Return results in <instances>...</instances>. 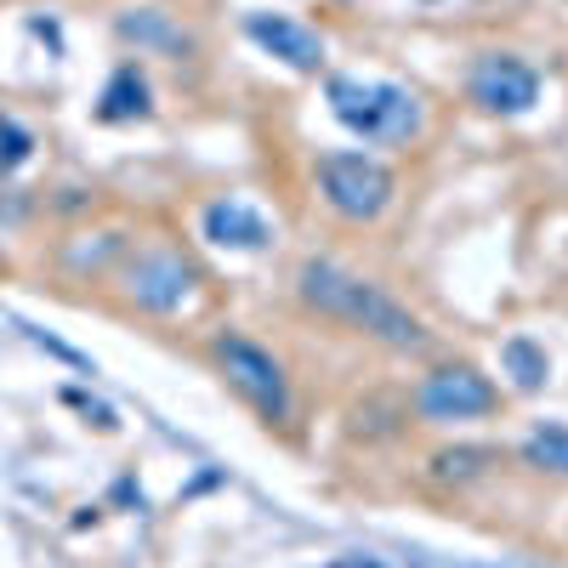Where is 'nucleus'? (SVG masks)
<instances>
[{
	"instance_id": "1",
	"label": "nucleus",
	"mask_w": 568,
	"mask_h": 568,
	"mask_svg": "<svg viewBox=\"0 0 568 568\" xmlns=\"http://www.w3.org/2000/svg\"><path fill=\"white\" fill-rule=\"evenodd\" d=\"M296 296H302L313 313L342 318V324L364 329V336L387 342V347H398V353H420V347H426V324H420L409 307H398V302L382 291V284H369V278L347 273L342 262H324V256L302 262Z\"/></svg>"
},
{
	"instance_id": "2",
	"label": "nucleus",
	"mask_w": 568,
	"mask_h": 568,
	"mask_svg": "<svg viewBox=\"0 0 568 568\" xmlns=\"http://www.w3.org/2000/svg\"><path fill=\"white\" fill-rule=\"evenodd\" d=\"M329 109H336V120L353 136H364V142H404L420 125V103L409 98L404 85L358 80V74H336V80H329Z\"/></svg>"
},
{
	"instance_id": "3",
	"label": "nucleus",
	"mask_w": 568,
	"mask_h": 568,
	"mask_svg": "<svg viewBox=\"0 0 568 568\" xmlns=\"http://www.w3.org/2000/svg\"><path fill=\"white\" fill-rule=\"evenodd\" d=\"M211 358H216V369L227 375V387L240 393L262 420H273V426L291 420V409H296L291 375H284V364H278L267 347H256L251 336H233V329H222V336L211 342Z\"/></svg>"
},
{
	"instance_id": "4",
	"label": "nucleus",
	"mask_w": 568,
	"mask_h": 568,
	"mask_svg": "<svg viewBox=\"0 0 568 568\" xmlns=\"http://www.w3.org/2000/svg\"><path fill=\"white\" fill-rule=\"evenodd\" d=\"M318 194L342 222H375L393 205L398 176L369 154H324L318 160Z\"/></svg>"
},
{
	"instance_id": "5",
	"label": "nucleus",
	"mask_w": 568,
	"mask_h": 568,
	"mask_svg": "<svg viewBox=\"0 0 568 568\" xmlns=\"http://www.w3.org/2000/svg\"><path fill=\"white\" fill-rule=\"evenodd\" d=\"M495 409H500L495 382H489V375H478L471 364H438L415 387V415L420 420H438V426H449V420H484Z\"/></svg>"
},
{
	"instance_id": "6",
	"label": "nucleus",
	"mask_w": 568,
	"mask_h": 568,
	"mask_svg": "<svg viewBox=\"0 0 568 568\" xmlns=\"http://www.w3.org/2000/svg\"><path fill=\"white\" fill-rule=\"evenodd\" d=\"M194 267H187L171 245H154V251H136L125 262V296L142 307V313H176L187 296H194Z\"/></svg>"
},
{
	"instance_id": "7",
	"label": "nucleus",
	"mask_w": 568,
	"mask_h": 568,
	"mask_svg": "<svg viewBox=\"0 0 568 568\" xmlns=\"http://www.w3.org/2000/svg\"><path fill=\"white\" fill-rule=\"evenodd\" d=\"M540 98V74L511 58V52H489L478 58V69H471V103L489 109V114H529Z\"/></svg>"
},
{
	"instance_id": "8",
	"label": "nucleus",
	"mask_w": 568,
	"mask_h": 568,
	"mask_svg": "<svg viewBox=\"0 0 568 568\" xmlns=\"http://www.w3.org/2000/svg\"><path fill=\"white\" fill-rule=\"evenodd\" d=\"M200 227H205L211 245H227V251H267V240H273L267 216L256 205H245V200H211Z\"/></svg>"
},
{
	"instance_id": "9",
	"label": "nucleus",
	"mask_w": 568,
	"mask_h": 568,
	"mask_svg": "<svg viewBox=\"0 0 568 568\" xmlns=\"http://www.w3.org/2000/svg\"><path fill=\"white\" fill-rule=\"evenodd\" d=\"M251 40H262L267 45V52L273 58H284V63H291V69H318L324 63V40L313 34V29H302V23H291V18H267V12H256L251 23Z\"/></svg>"
},
{
	"instance_id": "10",
	"label": "nucleus",
	"mask_w": 568,
	"mask_h": 568,
	"mask_svg": "<svg viewBox=\"0 0 568 568\" xmlns=\"http://www.w3.org/2000/svg\"><path fill=\"white\" fill-rule=\"evenodd\" d=\"M136 114H149V80L136 74V63H125L103 91V120H136Z\"/></svg>"
},
{
	"instance_id": "11",
	"label": "nucleus",
	"mask_w": 568,
	"mask_h": 568,
	"mask_svg": "<svg viewBox=\"0 0 568 568\" xmlns=\"http://www.w3.org/2000/svg\"><path fill=\"white\" fill-rule=\"evenodd\" d=\"M506 364H511V375H517V387H524V393H535L546 382V353L535 342H524V336L506 342Z\"/></svg>"
},
{
	"instance_id": "12",
	"label": "nucleus",
	"mask_w": 568,
	"mask_h": 568,
	"mask_svg": "<svg viewBox=\"0 0 568 568\" xmlns=\"http://www.w3.org/2000/svg\"><path fill=\"white\" fill-rule=\"evenodd\" d=\"M524 455H529V466H551V471H568V433L562 426H540V433L524 444Z\"/></svg>"
},
{
	"instance_id": "13",
	"label": "nucleus",
	"mask_w": 568,
	"mask_h": 568,
	"mask_svg": "<svg viewBox=\"0 0 568 568\" xmlns=\"http://www.w3.org/2000/svg\"><path fill=\"white\" fill-rule=\"evenodd\" d=\"M484 466H489L484 449H444V455L433 460V471H438L444 484H466V478H478Z\"/></svg>"
}]
</instances>
